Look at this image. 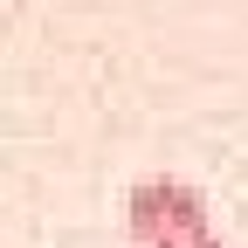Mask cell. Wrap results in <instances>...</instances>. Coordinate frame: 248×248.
Instances as JSON below:
<instances>
[{
  "instance_id": "cell-1",
  "label": "cell",
  "mask_w": 248,
  "mask_h": 248,
  "mask_svg": "<svg viewBox=\"0 0 248 248\" xmlns=\"http://www.w3.org/2000/svg\"><path fill=\"white\" fill-rule=\"evenodd\" d=\"M124 234L131 248H193L207 241V193L179 172H145L124 193Z\"/></svg>"
},
{
  "instance_id": "cell-2",
  "label": "cell",
  "mask_w": 248,
  "mask_h": 248,
  "mask_svg": "<svg viewBox=\"0 0 248 248\" xmlns=\"http://www.w3.org/2000/svg\"><path fill=\"white\" fill-rule=\"evenodd\" d=\"M193 248H228V241H221V234H207V241H193Z\"/></svg>"
}]
</instances>
